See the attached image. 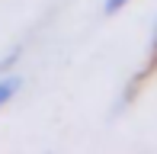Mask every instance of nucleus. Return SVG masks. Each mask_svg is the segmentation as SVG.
<instances>
[{"mask_svg": "<svg viewBox=\"0 0 157 154\" xmlns=\"http://www.w3.org/2000/svg\"><path fill=\"white\" fill-rule=\"evenodd\" d=\"M125 3H128V0H106V6H103V10H106V13H119Z\"/></svg>", "mask_w": 157, "mask_h": 154, "instance_id": "nucleus-2", "label": "nucleus"}, {"mask_svg": "<svg viewBox=\"0 0 157 154\" xmlns=\"http://www.w3.org/2000/svg\"><path fill=\"white\" fill-rule=\"evenodd\" d=\"M23 90V77H16V74H6V77H0V109L6 106V103L13 100V96Z\"/></svg>", "mask_w": 157, "mask_h": 154, "instance_id": "nucleus-1", "label": "nucleus"}, {"mask_svg": "<svg viewBox=\"0 0 157 154\" xmlns=\"http://www.w3.org/2000/svg\"><path fill=\"white\" fill-rule=\"evenodd\" d=\"M154 45H157V29H154Z\"/></svg>", "mask_w": 157, "mask_h": 154, "instance_id": "nucleus-3", "label": "nucleus"}]
</instances>
